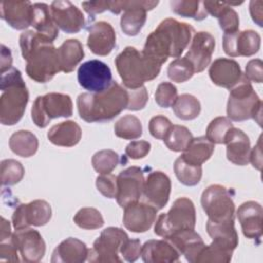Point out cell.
Returning <instances> with one entry per match:
<instances>
[{
    "instance_id": "obj_1",
    "label": "cell",
    "mask_w": 263,
    "mask_h": 263,
    "mask_svg": "<svg viewBox=\"0 0 263 263\" xmlns=\"http://www.w3.org/2000/svg\"><path fill=\"white\" fill-rule=\"evenodd\" d=\"M20 46L27 62V75L39 83L51 80L61 72L57 48L53 42L37 31L28 30L20 36Z\"/></svg>"
},
{
    "instance_id": "obj_2",
    "label": "cell",
    "mask_w": 263,
    "mask_h": 263,
    "mask_svg": "<svg viewBox=\"0 0 263 263\" xmlns=\"http://www.w3.org/2000/svg\"><path fill=\"white\" fill-rule=\"evenodd\" d=\"M193 34L194 29L189 24L165 18L148 35L142 52L162 65L168 58H180Z\"/></svg>"
},
{
    "instance_id": "obj_3",
    "label": "cell",
    "mask_w": 263,
    "mask_h": 263,
    "mask_svg": "<svg viewBox=\"0 0 263 263\" xmlns=\"http://www.w3.org/2000/svg\"><path fill=\"white\" fill-rule=\"evenodd\" d=\"M128 105V91L113 81L102 92H83L77 98V109L81 119L86 122H105L112 120Z\"/></svg>"
},
{
    "instance_id": "obj_4",
    "label": "cell",
    "mask_w": 263,
    "mask_h": 263,
    "mask_svg": "<svg viewBox=\"0 0 263 263\" xmlns=\"http://www.w3.org/2000/svg\"><path fill=\"white\" fill-rule=\"evenodd\" d=\"M0 122L3 125L17 123L29 102V91L20 70L11 68L1 74Z\"/></svg>"
},
{
    "instance_id": "obj_5",
    "label": "cell",
    "mask_w": 263,
    "mask_h": 263,
    "mask_svg": "<svg viewBox=\"0 0 263 263\" xmlns=\"http://www.w3.org/2000/svg\"><path fill=\"white\" fill-rule=\"evenodd\" d=\"M117 72L126 88L135 89L156 78L161 65L133 46H126L116 58Z\"/></svg>"
},
{
    "instance_id": "obj_6",
    "label": "cell",
    "mask_w": 263,
    "mask_h": 263,
    "mask_svg": "<svg viewBox=\"0 0 263 263\" xmlns=\"http://www.w3.org/2000/svg\"><path fill=\"white\" fill-rule=\"evenodd\" d=\"M227 115L230 120L255 119L261 125L262 101L245 74L241 80L230 89L227 102Z\"/></svg>"
},
{
    "instance_id": "obj_7",
    "label": "cell",
    "mask_w": 263,
    "mask_h": 263,
    "mask_svg": "<svg viewBox=\"0 0 263 263\" xmlns=\"http://www.w3.org/2000/svg\"><path fill=\"white\" fill-rule=\"evenodd\" d=\"M195 222L194 203L187 197H179L174 201L167 213L158 216L154 226V233L160 237L167 238L177 232L194 229Z\"/></svg>"
},
{
    "instance_id": "obj_8",
    "label": "cell",
    "mask_w": 263,
    "mask_h": 263,
    "mask_svg": "<svg viewBox=\"0 0 263 263\" xmlns=\"http://www.w3.org/2000/svg\"><path fill=\"white\" fill-rule=\"evenodd\" d=\"M73 114V103L70 96L60 92H49L39 96L31 109L33 122L41 128L46 127L51 119L70 117Z\"/></svg>"
},
{
    "instance_id": "obj_9",
    "label": "cell",
    "mask_w": 263,
    "mask_h": 263,
    "mask_svg": "<svg viewBox=\"0 0 263 263\" xmlns=\"http://www.w3.org/2000/svg\"><path fill=\"white\" fill-rule=\"evenodd\" d=\"M158 1L123 0L109 1V11L118 14L123 10L120 18V28L127 36H136L146 23L147 11L157 6Z\"/></svg>"
},
{
    "instance_id": "obj_10",
    "label": "cell",
    "mask_w": 263,
    "mask_h": 263,
    "mask_svg": "<svg viewBox=\"0 0 263 263\" xmlns=\"http://www.w3.org/2000/svg\"><path fill=\"white\" fill-rule=\"evenodd\" d=\"M201 206L213 222L234 221L235 204L231 192L224 186L210 185L201 194Z\"/></svg>"
},
{
    "instance_id": "obj_11",
    "label": "cell",
    "mask_w": 263,
    "mask_h": 263,
    "mask_svg": "<svg viewBox=\"0 0 263 263\" xmlns=\"http://www.w3.org/2000/svg\"><path fill=\"white\" fill-rule=\"evenodd\" d=\"M128 238L127 233L118 227H108L104 229L95 240L92 248L88 249V262H111L120 263L118 256L120 247Z\"/></svg>"
},
{
    "instance_id": "obj_12",
    "label": "cell",
    "mask_w": 263,
    "mask_h": 263,
    "mask_svg": "<svg viewBox=\"0 0 263 263\" xmlns=\"http://www.w3.org/2000/svg\"><path fill=\"white\" fill-rule=\"evenodd\" d=\"M80 86L89 92H102L113 82L112 72L107 64L99 60H90L81 64L77 71Z\"/></svg>"
},
{
    "instance_id": "obj_13",
    "label": "cell",
    "mask_w": 263,
    "mask_h": 263,
    "mask_svg": "<svg viewBox=\"0 0 263 263\" xmlns=\"http://www.w3.org/2000/svg\"><path fill=\"white\" fill-rule=\"evenodd\" d=\"M51 218V206L43 199H36L29 203H20L12 214L14 229H23L30 226H43Z\"/></svg>"
},
{
    "instance_id": "obj_14",
    "label": "cell",
    "mask_w": 263,
    "mask_h": 263,
    "mask_svg": "<svg viewBox=\"0 0 263 263\" xmlns=\"http://www.w3.org/2000/svg\"><path fill=\"white\" fill-rule=\"evenodd\" d=\"M144 174L138 166H129L117 176V203L125 208L132 202H136L143 194Z\"/></svg>"
},
{
    "instance_id": "obj_15",
    "label": "cell",
    "mask_w": 263,
    "mask_h": 263,
    "mask_svg": "<svg viewBox=\"0 0 263 263\" xmlns=\"http://www.w3.org/2000/svg\"><path fill=\"white\" fill-rule=\"evenodd\" d=\"M261 37L254 30L224 33L223 49L229 57H251L260 49Z\"/></svg>"
},
{
    "instance_id": "obj_16",
    "label": "cell",
    "mask_w": 263,
    "mask_h": 263,
    "mask_svg": "<svg viewBox=\"0 0 263 263\" xmlns=\"http://www.w3.org/2000/svg\"><path fill=\"white\" fill-rule=\"evenodd\" d=\"M23 261L28 263L39 262L45 255V241L41 234L30 227L16 229L12 235Z\"/></svg>"
},
{
    "instance_id": "obj_17",
    "label": "cell",
    "mask_w": 263,
    "mask_h": 263,
    "mask_svg": "<svg viewBox=\"0 0 263 263\" xmlns=\"http://www.w3.org/2000/svg\"><path fill=\"white\" fill-rule=\"evenodd\" d=\"M123 209V225L132 232H146L156 221L158 210L147 201L138 200L127 204Z\"/></svg>"
},
{
    "instance_id": "obj_18",
    "label": "cell",
    "mask_w": 263,
    "mask_h": 263,
    "mask_svg": "<svg viewBox=\"0 0 263 263\" xmlns=\"http://www.w3.org/2000/svg\"><path fill=\"white\" fill-rule=\"evenodd\" d=\"M50 11L57 27L65 33H78L85 25L82 11L70 1H53L50 5Z\"/></svg>"
},
{
    "instance_id": "obj_19",
    "label": "cell",
    "mask_w": 263,
    "mask_h": 263,
    "mask_svg": "<svg viewBox=\"0 0 263 263\" xmlns=\"http://www.w3.org/2000/svg\"><path fill=\"white\" fill-rule=\"evenodd\" d=\"M216 41L209 32H197L193 35L186 58L193 66L194 72H202L211 63L212 54L215 50Z\"/></svg>"
},
{
    "instance_id": "obj_20",
    "label": "cell",
    "mask_w": 263,
    "mask_h": 263,
    "mask_svg": "<svg viewBox=\"0 0 263 263\" xmlns=\"http://www.w3.org/2000/svg\"><path fill=\"white\" fill-rule=\"evenodd\" d=\"M171 189L172 184L168 176L160 171H153L145 180L142 195L148 203L160 210L166 205Z\"/></svg>"
},
{
    "instance_id": "obj_21",
    "label": "cell",
    "mask_w": 263,
    "mask_h": 263,
    "mask_svg": "<svg viewBox=\"0 0 263 263\" xmlns=\"http://www.w3.org/2000/svg\"><path fill=\"white\" fill-rule=\"evenodd\" d=\"M209 75L214 84L231 89L243 77L239 64L226 58H219L215 60L209 69Z\"/></svg>"
},
{
    "instance_id": "obj_22",
    "label": "cell",
    "mask_w": 263,
    "mask_h": 263,
    "mask_svg": "<svg viewBox=\"0 0 263 263\" xmlns=\"http://www.w3.org/2000/svg\"><path fill=\"white\" fill-rule=\"evenodd\" d=\"M116 45V33L113 27L104 21L88 27L87 46L97 55H108Z\"/></svg>"
},
{
    "instance_id": "obj_23",
    "label": "cell",
    "mask_w": 263,
    "mask_h": 263,
    "mask_svg": "<svg viewBox=\"0 0 263 263\" xmlns=\"http://www.w3.org/2000/svg\"><path fill=\"white\" fill-rule=\"evenodd\" d=\"M0 15L11 28L25 30L32 26L33 4L30 1H1Z\"/></svg>"
},
{
    "instance_id": "obj_24",
    "label": "cell",
    "mask_w": 263,
    "mask_h": 263,
    "mask_svg": "<svg viewBox=\"0 0 263 263\" xmlns=\"http://www.w3.org/2000/svg\"><path fill=\"white\" fill-rule=\"evenodd\" d=\"M262 205L257 201H246L236 212L243 235L250 239H260L262 236Z\"/></svg>"
},
{
    "instance_id": "obj_25",
    "label": "cell",
    "mask_w": 263,
    "mask_h": 263,
    "mask_svg": "<svg viewBox=\"0 0 263 263\" xmlns=\"http://www.w3.org/2000/svg\"><path fill=\"white\" fill-rule=\"evenodd\" d=\"M227 159L236 165H247L250 162L251 143L249 137L239 128L232 127L225 139Z\"/></svg>"
},
{
    "instance_id": "obj_26",
    "label": "cell",
    "mask_w": 263,
    "mask_h": 263,
    "mask_svg": "<svg viewBox=\"0 0 263 263\" xmlns=\"http://www.w3.org/2000/svg\"><path fill=\"white\" fill-rule=\"evenodd\" d=\"M141 256L146 263L178 262L180 253L167 239H150L142 246Z\"/></svg>"
},
{
    "instance_id": "obj_27",
    "label": "cell",
    "mask_w": 263,
    "mask_h": 263,
    "mask_svg": "<svg viewBox=\"0 0 263 263\" xmlns=\"http://www.w3.org/2000/svg\"><path fill=\"white\" fill-rule=\"evenodd\" d=\"M165 239L177 249L180 255H183L191 263H195L197 256L204 247L201 236L194 229L177 232Z\"/></svg>"
},
{
    "instance_id": "obj_28",
    "label": "cell",
    "mask_w": 263,
    "mask_h": 263,
    "mask_svg": "<svg viewBox=\"0 0 263 263\" xmlns=\"http://www.w3.org/2000/svg\"><path fill=\"white\" fill-rule=\"evenodd\" d=\"M88 249L81 240L69 237L63 240L53 251L52 263H82L87 260Z\"/></svg>"
},
{
    "instance_id": "obj_29",
    "label": "cell",
    "mask_w": 263,
    "mask_h": 263,
    "mask_svg": "<svg viewBox=\"0 0 263 263\" xmlns=\"http://www.w3.org/2000/svg\"><path fill=\"white\" fill-rule=\"evenodd\" d=\"M81 128L77 122L67 120L54 124L47 133L50 143L61 147H73L77 145L81 139Z\"/></svg>"
},
{
    "instance_id": "obj_30",
    "label": "cell",
    "mask_w": 263,
    "mask_h": 263,
    "mask_svg": "<svg viewBox=\"0 0 263 263\" xmlns=\"http://www.w3.org/2000/svg\"><path fill=\"white\" fill-rule=\"evenodd\" d=\"M204 9L208 13L217 17L220 28L224 33H233L239 29V17L237 12L228 4V2L203 1Z\"/></svg>"
},
{
    "instance_id": "obj_31",
    "label": "cell",
    "mask_w": 263,
    "mask_h": 263,
    "mask_svg": "<svg viewBox=\"0 0 263 263\" xmlns=\"http://www.w3.org/2000/svg\"><path fill=\"white\" fill-rule=\"evenodd\" d=\"M32 26L38 33L52 42L59 36V28L54 24L50 7L46 3L37 2L33 4Z\"/></svg>"
},
{
    "instance_id": "obj_32",
    "label": "cell",
    "mask_w": 263,
    "mask_h": 263,
    "mask_svg": "<svg viewBox=\"0 0 263 263\" xmlns=\"http://www.w3.org/2000/svg\"><path fill=\"white\" fill-rule=\"evenodd\" d=\"M57 51L61 71L65 73L72 72L84 57L83 46L78 39L65 40Z\"/></svg>"
},
{
    "instance_id": "obj_33",
    "label": "cell",
    "mask_w": 263,
    "mask_h": 263,
    "mask_svg": "<svg viewBox=\"0 0 263 263\" xmlns=\"http://www.w3.org/2000/svg\"><path fill=\"white\" fill-rule=\"evenodd\" d=\"M214 149L215 145L210 142L206 137H197L192 139L181 157L192 165L201 166L202 163L211 158Z\"/></svg>"
},
{
    "instance_id": "obj_34",
    "label": "cell",
    "mask_w": 263,
    "mask_h": 263,
    "mask_svg": "<svg viewBox=\"0 0 263 263\" xmlns=\"http://www.w3.org/2000/svg\"><path fill=\"white\" fill-rule=\"evenodd\" d=\"M38 139L30 130L21 129L13 133L9 139L10 150L21 157H31L38 150Z\"/></svg>"
},
{
    "instance_id": "obj_35",
    "label": "cell",
    "mask_w": 263,
    "mask_h": 263,
    "mask_svg": "<svg viewBox=\"0 0 263 263\" xmlns=\"http://www.w3.org/2000/svg\"><path fill=\"white\" fill-rule=\"evenodd\" d=\"M206 231L213 240L222 242L233 250L238 245V235L234 227V221L213 222L208 220Z\"/></svg>"
},
{
    "instance_id": "obj_36",
    "label": "cell",
    "mask_w": 263,
    "mask_h": 263,
    "mask_svg": "<svg viewBox=\"0 0 263 263\" xmlns=\"http://www.w3.org/2000/svg\"><path fill=\"white\" fill-rule=\"evenodd\" d=\"M233 251L230 247L213 240L210 245H204L195 263H228L232 259Z\"/></svg>"
},
{
    "instance_id": "obj_37",
    "label": "cell",
    "mask_w": 263,
    "mask_h": 263,
    "mask_svg": "<svg viewBox=\"0 0 263 263\" xmlns=\"http://www.w3.org/2000/svg\"><path fill=\"white\" fill-rule=\"evenodd\" d=\"M173 110L178 118L182 120H192L199 115L201 106L197 98L189 93H183L175 101Z\"/></svg>"
},
{
    "instance_id": "obj_38",
    "label": "cell",
    "mask_w": 263,
    "mask_h": 263,
    "mask_svg": "<svg viewBox=\"0 0 263 263\" xmlns=\"http://www.w3.org/2000/svg\"><path fill=\"white\" fill-rule=\"evenodd\" d=\"M114 133L118 138L135 140L142 136L143 127L140 119L132 114L120 117L114 124Z\"/></svg>"
},
{
    "instance_id": "obj_39",
    "label": "cell",
    "mask_w": 263,
    "mask_h": 263,
    "mask_svg": "<svg viewBox=\"0 0 263 263\" xmlns=\"http://www.w3.org/2000/svg\"><path fill=\"white\" fill-rule=\"evenodd\" d=\"M172 10L183 17L194 18L195 21L204 20L208 12L204 9L203 3L197 0H173L170 2Z\"/></svg>"
},
{
    "instance_id": "obj_40",
    "label": "cell",
    "mask_w": 263,
    "mask_h": 263,
    "mask_svg": "<svg viewBox=\"0 0 263 263\" xmlns=\"http://www.w3.org/2000/svg\"><path fill=\"white\" fill-rule=\"evenodd\" d=\"M192 139V133L186 126L175 124L171 127L163 141L165 146L170 150L175 152H184L189 146Z\"/></svg>"
},
{
    "instance_id": "obj_41",
    "label": "cell",
    "mask_w": 263,
    "mask_h": 263,
    "mask_svg": "<svg viewBox=\"0 0 263 263\" xmlns=\"http://www.w3.org/2000/svg\"><path fill=\"white\" fill-rule=\"evenodd\" d=\"M174 172L178 180L185 186H195L202 176L201 166L192 165L179 156L174 163Z\"/></svg>"
},
{
    "instance_id": "obj_42",
    "label": "cell",
    "mask_w": 263,
    "mask_h": 263,
    "mask_svg": "<svg viewBox=\"0 0 263 263\" xmlns=\"http://www.w3.org/2000/svg\"><path fill=\"white\" fill-rule=\"evenodd\" d=\"M232 127L233 124L228 117H216L208 125L205 137L213 144H225L226 136Z\"/></svg>"
},
{
    "instance_id": "obj_43",
    "label": "cell",
    "mask_w": 263,
    "mask_h": 263,
    "mask_svg": "<svg viewBox=\"0 0 263 263\" xmlns=\"http://www.w3.org/2000/svg\"><path fill=\"white\" fill-rule=\"evenodd\" d=\"M119 163L118 154L111 149H104L96 152L91 158V164L100 175L110 174Z\"/></svg>"
},
{
    "instance_id": "obj_44",
    "label": "cell",
    "mask_w": 263,
    "mask_h": 263,
    "mask_svg": "<svg viewBox=\"0 0 263 263\" xmlns=\"http://www.w3.org/2000/svg\"><path fill=\"white\" fill-rule=\"evenodd\" d=\"M1 184L3 186H12L17 184L25 175L23 164L15 159H4L1 161Z\"/></svg>"
},
{
    "instance_id": "obj_45",
    "label": "cell",
    "mask_w": 263,
    "mask_h": 263,
    "mask_svg": "<svg viewBox=\"0 0 263 263\" xmlns=\"http://www.w3.org/2000/svg\"><path fill=\"white\" fill-rule=\"evenodd\" d=\"M75 224L82 229H98L104 225L102 214L95 208H82L73 218Z\"/></svg>"
},
{
    "instance_id": "obj_46",
    "label": "cell",
    "mask_w": 263,
    "mask_h": 263,
    "mask_svg": "<svg viewBox=\"0 0 263 263\" xmlns=\"http://www.w3.org/2000/svg\"><path fill=\"white\" fill-rule=\"evenodd\" d=\"M194 73L192 64L186 58H177L167 67L168 78L177 83H183L189 80Z\"/></svg>"
},
{
    "instance_id": "obj_47",
    "label": "cell",
    "mask_w": 263,
    "mask_h": 263,
    "mask_svg": "<svg viewBox=\"0 0 263 263\" xmlns=\"http://www.w3.org/2000/svg\"><path fill=\"white\" fill-rule=\"evenodd\" d=\"M155 102L161 108H170L178 98L177 87L171 82H161L155 91Z\"/></svg>"
},
{
    "instance_id": "obj_48",
    "label": "cell",
    "mask_w": 263,
    "mask_h": 263,
    "mask_svg": "<svg viewBox=\"0 0 263 263\" xmlns=\"http://www.w3.org/2000/svg\"><path fill=\"white\" fill-rule=\"evenodd\" d=\"M96 186L98 190L107 198L117 196V177L110 174H103L97 177Z\"/></svg>"
},
{
    "instance_id": "obj_49",
    "label": "cell",
    "mask_w": 263,
    "mask_h": 263,
    "mask_svg": "<svg viewBox=\"0 0 263 263\" xmlns=\"http://www.w3.org/2000/svg\"><path fill=\"white\" fill-rule=\"evenodd\" d=\"M172 126L171 120L163 115H156L149 121V132L152 137L158 140H163Z\"/></svg>"
},
{
    "instance_id": "obj_50",
    "label": "cell",
    "mask_w": 263,
    "mask_h": 263,
    "mask_svg": "<svg viewBox=\"0 0 263 263\" xmlns=\"http://www.w3.org/2000/svg\"><path fill=\"white\" fill-rule=\"evenodd\" d=\"M127 91H128V105L126 109L132 111L142 110L148 102V91L146 87L143 85L135 89L127 88Z\"/></svg>"
},
{
    "instance_id": "obj_51",
    "label": "cell",
    "mask_w": 263,
    "mask_h": 263,
    "mask_svg": "<svg viewBox=\"0 0 263 263\" xmlns=\"http://www.w3.org/2000/svg\"><path fill=\"white\" fill-rule=\"evenodd\" d=\"M123 259L127 262H135L141 256L142 245L139 239H129L127 238L119 250Z\"/></svg>"
},
{
    "instance_id": "obj_52",
    "label": "cell",
    "mask_w": 263,
    "mask_h": 263,
    "mask_svg": "<svg viewBox=\"0 0 263 263\" xmlns=\"http://www.w3.org/2000/svg\"><path fill=\"white\" fill-rule=\"evenodd\" d=\"M12 235V234H11ZM18 250L12 240L8 237L0 242V261L1 262H18Z\"/></svg>"
},
{
    "instance_id": "obj_53",
    "label": "cell",
    "mask_w": 263,
    "mask_h": 263,
    "mask_svg": "<svg viewBox=\"0 0 263 263\" xmlns=\"http://www.w3.org/2000/svg\"><path fill=\"white\" fill-rule=\"evenodd\" d=\"M151 144L147 141H133L125 147V154L132 159L144 158L150 151Z\"/></svg>"
},
{
    "instance_id": "obj_54",
    "label": "cell",
    "mask_w": 263,
    "mask_h": 263,
    "mask_svg": "<svg viewBox=\"0 0 263 263\" xmlns=\"http://www.w3.org/2000/svg\"><path fill=\"white\" fill-rule=\"evenodd\" d=\"M246 78L249 81L261 83L263 81V63L260 59H254L248 62L246 66Z\"/></svg>"
},
{
    "instance_id": "obj_55",
    "label": "cell",
    "mask_w": 263,
    "mask_h": 263,
    "mask_svg": "<svg viewBox=\"0 0 263 263\" xmlns=\"http://www.w3.org/2000/svg\"><path fill=\"white\" fill-rule=\"evenodd\" d=\"M81 5L83 9L92 17L98 13L109 10V1H88L82 2Z\"/></svg>"
},
{
    "instance_id": "obj_56",
    "label": "cell",
    "mask_w": 263,
    "mask_h": 263,
    "mask_svg": "<svg viewBox=\"0 0 263 263\" xmlns=\"http://www.w3.org/2000/svg\"><path fill=\"white\" fill-rule=\"evenodd\" d=\"M262 6H263V2L261 0H252L250 2V13L251 16L253 18V21L259 26L262 27L263 26V11H262Z\"/></svg>"
},
{
    "instance_id": "obj_57",
    "label": "cell",
    "mask_w": 263,
    "mask_h": 263,
    "mask_svg": "<svg viewBox=\"0 0 263 263\" xmlns=\"http://www.w3.org/2000/svg\"><path fill=\"white\" fill-rule=\"evenodd\" d=\"M12 65V55L11 51L8 47H6L4 44H1V74L11 69Z\"/></svg>"
},
{
    "instance_id": "obj_58",
    "label": "cell",
    "mask_w": 263,
    "mask_h": 263,
    "mask_svg": "<svg viewBox=\"0 0 263 263\" xmlns=\"http://www.w3.org/2000/svg\"><path fill=\"white\" fill-rule=\"evenodd\" d=\"M250 161L252 162L253 166L257 170H261L262 165V151H261V137L259 138V141L257 145L251 150L250 154Z\"/></svg>"
},
{
    "instance_id": "obj_59",
    "label": "cell",
    "mask_w": 263,
    "mask_h": 263,
    "mask_svg": "<svg viewBox=\"0 0 263 263\" xmlns=\"http://www.w3.org/2000/svg\"><path fill=\"white\" fill-rule=\"evenodd\" d=\"M11 229H10V223L5 218H1V235H0V241L4 240L11 236Z\"/></svg>"
}]
</instances>
